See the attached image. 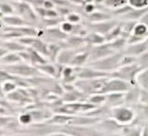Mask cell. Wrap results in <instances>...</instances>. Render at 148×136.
Listing matches in <instances>:
<instances>
[{
	"instance_id": "6da1fadb",
	"label": "cell",
	"mask_w": 148,
	"mask_h": 136,
	"mask_svg": "<svg viewBox=\"0 0 148 136\" xmlns=\"http://www.w3.org/2000/svg\"><path fill=\"white\" fill-rule=\"evenodd\" d=\"M123 55L124 54L122 53L115 52L105 58H102L100 60L89 62L86 65L99 70V71L112 74V72L116 71L118 68L121 67V60L123 58Z\"/></svg>"
},
{
	"instance_id": "7a4b0ae2",
	"label": "cell",
	"mask_w": 148,
	"mask_h": 136,
	"mask_svg": "<svg viewBox=\"0 0 148 136\" xmlns=\"http://www.w3.org/2000/svg\"><path fill=\"white\" fill-rule=\"evenodd\" d=\"M108 77H100L94 79H78L75 82V87L85 95H92L100 93Z\"/></svg>"
},
{
	"instance_id": "3957f363",
	"label": "cell",
	"mask_w": 148,
	"mask_h": 136,
	"mask_svg": "<svg viewBox=\"0 0 148 136\" xmlns=\"http://www.w3.org/2000/svg\"><path fill=\"white\" fill-rule=\"evenodd\" d=\"M112 118L122 126H127L135 119V112L127 106H119L111 108Z\"/></svg>"
},
{
	"instance_id": "277c9868",
	"label": "cell",
	"mask_w": 148,
	"mask_h": 136,
	"mask_svg": "<svg viewBox=\"0 0 148 136\" xmlns=\"http://www.w3.org/2000/svg\"><path fill=\"white\" fill-rule=\"evenodd\" d=\"M4 70L9 72L11 75L18 77H37L41 75L40 71L36 66L26 64H17L14 65H9L5 66Z\"/></svg>"
},
{
	"instance_id": "5b68a950",
	"label": "cell",
	"mask_w": 148,
	"mask_h": 136,
	"mask_svg": "<svg viewBox=\"0 0 148 136\" xmlns=\"http://www.w3.org/2000/svg\"><path fill=\"white\" fill-rule=\"evenodd\" d=\"M141 70L142 68L136 63L130 65L121 66L116 71L112 72L111 76L112 77H117V78L123 79L131 85H136V77H137V75Z\"/></svg>"
},
{
	"instance_id": "8992f818",
	"label": "cell",
	"mask_w": 148,
	"mask_h": 136,
	"mask_svg": "<svg viewBox=\"0 0 148 136\" xmlns=\"http://www.w3.org/2000/svg\"><path fill=\"white\" fill-rule=\"evenodd\" d=\"M131 86V84L123 79L117 78V77H111L107 79L100 93L108 94L112 92H127Z\"/></svg>"
},
{
	"instance_id": "52a82bcc",
	"label": "cell",
	"mask_w": 148,
	"mask_h": 136,
	"mask_svg": "<svg viewBox=\"0 0 148 136\" xmlns=\"http://www.w3.org/2000/svg\"><path fill=\"white\" fill-rule=\"evenodd\" d=\"M19 16L24 18L27 22H35L38 19V13L29 3L25 1H15L12 3Z\"/></svg>"
},
{
	"instance_id": "ba28073f",
	"label": "cell",
	"mask_w": 148,
	"mask_h": 136,
	"mask_svg": "<svg viewBox=\"0 0 148 136\" xmlns=\"http://www.w3.org/2000/svg\"><path fill=\"white\" fill-rule=\"evenodd\" d=\"M77 76L79 79H94V78H100V77H108L111 76V74L101 72L95 68L90 66H82V67H75Z\"/></svg>"
},
{
	"instance_id": "9c48e42d",
	"label": "cell",
	"mask_w": 148,
	"mask_h": 136,
	"mask_svg": "<svg viewBox=\"0 0 148 136\" xmlns=\"http://www.w3.org/2000/svg\"><path fill=\"white\" fill-rule=\"evenodd\" d=\"M89 52H90L89 62L98 61V60L102 59V58L111 55V54L115 53L114 50L111 48V46L108 42H106V43H104V44L99 45V46L91 47L90 49H89Z\"/></svg>"
},
{
	"instance_id": "30bf717a",
	"label": "cell",
	"mask_w": 148,
	"mask_h": 136,
	"mask_svg": "<svg viewBox=\"0 0 148 136\" xmlns=\"http://www.w3.org/2000/svg\"><path fill=\"white\" fill-rule=\"evenodd\" d=\"M118 23L114 20H108L105 22H96V23H90L89 24V28H90L93 32L99 33L103 35L105 37L108 33H110V31L117 25Z\"/></svg>"
},
{
	"instance_id": "8fae6325",
	"label": "cell",
	"mask_w": 148,
	"mask_h": 136,
	"mask_svg": "<svg viewBox=\"0 0 148 136\" xmlns=\"http://www.w3.org/2000/svg\"><path fill=\"white\" fill-rule=\"evenodd\" d=\"M125 104V92H112L106 94V102L104 106L114 108Z\"/></svg>"
},
{
	"instance_id": "7c38bea8",
	"label": "cell",
	"mask_w": 148,
	"mask_h": 136,
	"mask_svg": "<svg viewBox=\"0 0 148 136\" xmlns=\"http://www.w3.org/2000/svg\"><path fill=\"white\" fill-rule=\"evenodd\" d=\"M77 54V52L74 50L73 49H62L61 52L59 53L56 61V64H61L63 66H68V65H71V63L72 59Z\"/></svg>"
},
{
	"instance_id": "4fadbf2b",
	"label": "cell",
	"mask_w": 148,
	"mask_h": 136,
	"mask_svg": "<svg viewBox=\"0 0 148 136\" xmlns=\"http://www.w3.org/2000/svg\"><path fill=\"white\" fill-rule=\"evenodd\" d=\"M2 22L5 23V25L10 27H19V26H26L28 24L24 18H22L19 15H10V16L1 17Z\"/></svg>"
},
{
	"instance_id": "5bb4252c",
	"label": "cell",
	"mask_w": 148,
	"mask_h": 136,
	"mask_svg": "<svg viewBox=\"0 0 148 136\" xmlns=\"http://www.w3.org/2000/svg\"><path fill=\"white\" fill-rule=\"evenodd\" d=\"M84 41L86 46L94 47V46H99L106 43V38H105L103 35L96 32H92L90 34H87L84 37Z\"/></svg>"
},
{
	"instance_id": "9a60e30c",
	"label": "cell",
	"mask_w": 148,
	"mask_h": 136,
	"mask_svg": "<svg viewBox=\"0 0 148 136\" xmlns=\"http://www.w3.org/2000/svg\"><path fill=\"white\" fill-rule=\"evenodd\" d=\"M89 57H90V52L89 50H84L82 52H77V54L72 59L71 63V66L72 67H82L85 64H88Z\"/></svg>"
},
{
	"instance_id": "2e32d148",
	"label": "cell",
	"mask_w": 148,
	"mask_h": 136,
	"mask_svg": "<svg viewBox=\"0 0 148 136\" xmlns=\"http://www.w3.org/2000/svg\"><path fill=\"white\" fill-rule=\"evenodd\" d=\"M141 89L137 85H132L127 92H125V104H133L140 100Z\"/></svg>"
},
{
	"instance_id": "e0dca14e",
	"label": "cell",
	"mask_w": 148,
	"mask_h": 136,
	"mask_svg": "<svg viewBox=\"0 0 148 136\" xmlns=\"http://www.w3.org/2000/svg\"><path fill=\"white\" fill-rule=\"evenodd\" d=\"M23 59L20 56L19 52H9L6 55L1 57V64L5 66H9V65H14L17 64L23 63Z\"/></svg>"
},
{
	"instance_id": "ac0fdd59",
	"label": "cell",
	"mask_w": 148,
	"mask_h": 136,
	"mask_svg": "<svg viewBox=\"0 0 148 136\" xmlns=\"http://www.w3.org/2000/svg\"><path fill=\"white\" fill-rule=\"evenodd\" d=\"M27 50H28V52L30 54V64H33V66L34 65L35 66H38V65L49 63V62L43 57L42 54L38 52L37 50H35L34 49L30 48V47H27Z\"/></svg>"
},
{
	"instance_id": "d6986e66",
	"label": "cell",
	"mask_w": 148,
	"mask_h": 136,
	"mask_svg": "<svg viewBox=\"0 0 148 136\" xmlns=\"http://www.w3.org/2000/svg\"><path fill=\"white\" fill-rule=\"evenodd\" d=\"M146 12H148V7L147 9H132L130 11L124 15L122 17L123 20L125 21H133V22H137L140 21L141 19L143 17Z\"/></svg>"
},
{
	"instance_id": "ffe728a7",
	"label": "cell",
	"mask_w": 148,
	"mask_h": 136,
	"mask_svg": "<svg viewBox=\"0 0 148 136\" xmlns=\"http://www.w3.org/2000/svg\"><path fill=\"white\" fill-rule=\"evenodd\" d=\"M136 85L143 91L148 92V68L142 69L136 77Z\"/></svg>"
},
{
	"instance_id": "44dd1931",
	"label": "cell",
	"mask_w": 148,
	"mask_h": 136,
	"mask_svg": "<svg viewBox=\"0 0 148 136\" xmlns=\"http://www.w3.org/2000/svg\"><path fill=\"white\" fill-rule=\"evenodd\" d=\"M2 46L9 50L10 52H21L27 49L24 44H22L20 41H12V40H5L2 42Z\"/></svg>"
},
{
	"instance_id": "7402d4cb",
	"label": "cell",
	"mask_w": 148,
	"mask_h": 136,
	"mask_svg": "<svg viewBox=\"0 0 148 136\" xmlns=\"http://www.w3.org/2000/svg\"><path fill=\"white\" fill-rule=\"evenodd\" d=\"M86 17H87V20L91 23L101 22L111 20V16L108 13H105L103 11H99V10H96L95 12H93L92 14L86 15Z\"/></svg>"
},
{
	"instance_id": "603a6c76",
	"label": "cell",
	"mask_w": 148,
	"mask_h": 136,
	"mask_svg": "<svg viewBox=\"0 0 148 136\" xmlns=\"http://www.w3.org/2000/svg\"><path fill=\"white\" fill-rule=\"evenodd\" d=\"M45 34L48 35V37L53 38L56 40H65L68 37V35L65 34L61 28H56V27H51L45 31Z\"/></svg>"
},
{
	"instance_id": "cb8c5ba5",
	"label": "cell",
	"mask_w": 148,
	"mask_h": 136,
	"mask_svg": "<svg viewBox=\"0 0 148 136\" xmlns=\"http://www.w3.org/2000/svg\"><path fill=\"white\" fill-rule=\"evenodd\" d=\"M62 49L56 44H49L48 45V51H47V57L50 59L51 62L56 63L57 58L59 53L61 52Z\"/></svg>"
},
{
	"instance_id": "d4e9b609",
	"label": "cell",
	"mask_w": 148,
	"mask_h": 136,
	"mask_svg": "<svg viewBox=\"0 0 148 136\" xmlns=\"http://www.w3.org/2000/svg\"><path fill=\"white\" fill-rule=\"evenodd\" d=\"M123 136H142L143 129L139 126H125L123 129Z\"/></svg>"
},
{
	"instance_id": "484cf974",
	"label": "cell",
	"mask_w": 148,
	"mask_h": 136,
	"mask_svg": "<svg viewBox=\"0 0 148 136\" xmlns=\"http://www.w3.org/2000/svg\"><path fill=\"white\" fill-rule=\"evenodd\" d=\"M105 102H106V94L103 93H95L89 96L88 103L94 104L95 106H104Z\"/></svg>"
},
{
	"instance_id": "4316f807",
	"label": "cell",
	"mask_w": 148,
	"mask_h": 136,
	"mask_svg": "<svg viewBox=\"0 0 148 136\" xmlns=\"http://www.w3.org/2000/svg\"><path fill=\"white\" fill-rule=\"evenodd\" d=\"M103 5L112 10H115L127 5V0H104Z\"/></svg>"
},
{
	"instance_id": "83f0119b",
	"label": "cell",
	"mask_w": 148,
	"mask_h": 136,
	"mask_svg": "<svg viewBox=\"0 0 148 136\" xmlns=\"http://www.w3.org/2000/svg\"><path fill=\"white\" fill-rule=\"evenodd\" d=\"M121 33H122V26L121 23H118L115 27H114L110 33H108L106 36H105V38H106V42H111L112 40L116 39L121 37Z\"/></svg>"
},
{
	"instance_id": "f1b7e54d",
	"label": "cell",
	"mask_w": 148,
	"mask_h": 136,
	"mask_svg": "<svg viewBox=\"0 0 148 136\" xmlns=\"http://www.w3.org/2000/svg\"><path fill=\"white\" fill-rule=\"evenodd\" d=\"M108 43L110 44L111 48L115 51V50H119V49H124L125 47H126V45H127V39L120 37L111 42H108Z\"/></svg>"
},
{
	"instance_id": "f546056e",
	"label": "cell",
	"mask_w": 148,
	"mask_h": 136,
	"mask_svg": "<svg viewBox=\"0 0 148 136\" xmlns=\"http://www.w3.org/2000/svg\"><path fill=\"white\" fill-rule=\"evenodd\" d=\"M1 15L3 16H10V15H13L15 10L14 5L11 3H6V2H1Z\"/></svg>"
},
{
	"instance_id": "4dcf8cb0",
	"label": "cell",
	"mask_w": 148,
	"mask_h": 136,
	"mask_svg": "<svg viewBox=\"0 0 148 136\" xmlns=\"http://www.w3.org/2000/svg\"><path fill=\"white\" fill-rule=\"evenodd\" d=\"M18 122L21 124L22 126H28L30 124L34 122L33 116L31 115L30 112H25V113H22L18 118Z\"/></svg>"
},
{
	"instance_id": "1f68e13d",
	"label": "cell",
	"mask_w": 148,
	"mask_h": 136,
	"mask_svg": "<svg viewBox=\"0 0 148 136\" xmlns=\"http://www.w3.org/2000/svg\"><path fill=\"white\" fill-rule=\"evenodd\" d=\"M127 4L136 9H143L148 7V0H127Z\"/></svg>"
},
{
	"instance_id": "d6a6232c",
	"label": "cell",
	"mask_w": 148,
	"mask_h": 136,
	"mask_svg": "<svg viewBox=\"0 0 148 136\" xmlns=\"http://www.w3.org/2000/svg\"><path fill=\"white\" fill-rule=\"evenodd\" d=\"M17 87H18V85L15 83V81L13 80L7 81V82L2 84V91L7 93V94H10V93L15 91Z\"/></svg>"
},
{
	"instance_id": "836d02e7",
	"label": "cell",
	"mask_w": 148,
	"mask_h": 136,
	"mask_svg": "<svg viewBox=\"0 0 148 136\" xmlns=\"http://www.w3.org/2000/svg\"><path fill=\"white\" fill-rule=\"evenodd\" d=\"M74 27H75V24H73V23L69 22L68 21H63L60 23L61 30L63 31L65 34H67L68 36L69 35H72L74 31Z\"/></svg>"
},
{
	"instance_id": "e575fe53",
	"label": "cell",
	"mask_w": 148,
	"mask_h": 136,
	"mask_svg": "<svg viewBox=\"0 0 148 136\" xmlns=\"http://www.w3.org/2000/svg\"><path fill=\"white\" fill-rule=\"evenodd\" d=\"M137 64L142 69H147L148 68V50L142 55L137 57Z\"/></svg>"
},
{
	"instance_id": "d590c367",
	"label": "cell",
	"mask_w": 148,
	"mask_h": 136,
	"mask_svg": "<svg viewBox=\"0 0 148 136\" xmlns=\"http://www.w3.org/2000/svg\"><path fill=\"white\" fill-rule=\"evenodd\" d=\"M81 16L75 12H71L68 16H66V21L73 23V24H79L81 22Z\"/></svg>"
},
{
	"instance_id": "8d00e7d4",
	"label": "cell",
	"mask_w": 148,
	"mask_h": 136,
	"mask_svg": "<svg viewBox=\"0 0 148 136\" xmlns=\"http://www.w3.org/2000/svg\"><path fill=\"white\" fill-rule=\"evenodd\" d=\"M84 6L83 7V9L86 15L92 14L93 12H95L97 10V7H98L97 5H95V4H92V3H84Z\"/></svg>"
},
{
	"instance_id": "74e56055",
	"label": "cell",
	"mask_w": 148,
	"mask_h": 136,
	"mask_svg": "<svg viewBox=\"0 0 148 136\" xmlns=\"http://www.w3.org/2000/svg\"><path fill=\"white\" fill-rule=\"evenodd\" d=\"M47 136H71V135L66 133H63V131H54V133H51L50 134H47Z\"/></svg>"
},
{
	"instance_id": "f35d334b",
	"label": "cell",
	"mask_w": 148,
	"mask_h": 136,
	"mask_svg": "<svg viewBox=\"0 0 148 136\" xmlns=\"http://www.w3.org/2000/svg\"><path fill=\"white\" fill-rule=\"evenodd\" d=\"M140 22H143V24H145L147 26V28H148V12H146L145 15H143V17L140 20Z\"/></svg>"
},
{
	"instance_id": "ab89813d",
	"label": "cell",
	"mask_w": 148,
	"mask_h": 136,
	"mask_svg": "<svg viewBox=\"0 0 148 136\" xmlns=\"http://www.w3.org/2000/svg\"><path fill=\"white\" fill-rule=\"evenodd\" d=\"M103 1L104 0H84L85 3H92V4H95V5H97V6L100 3L103 4Z\"/></svg>"
},
{
	"instance_id": "60d3db41",
	"label": "cell",
	"mask_w": 148,
	"mask_h": 136,
	"mask_svg": "<svg viewBox=\"0 0 148 136\" xmlns=\"http://www.w3.org/2000/svg\"><path fill=\"white\" fill-rule=\"evenodd\" d=\"M142 136H148V125H145L143 129Z\"/></svg>"
},
{
	"instance_id": "b9f144b4",
	"label": "cell",
	"mask_w": 148,
	"mask_h": 136,
	"mask_svg": "<svg viewBox=\"0 0 148 136\" xmlns=\"http://www.w3.org/2000/svg\"><path fill=\"white\" fill-rule=\"evenodd\" d=\"M112 136H120V135H112Z\"/></svg>"
}]
</instances>
